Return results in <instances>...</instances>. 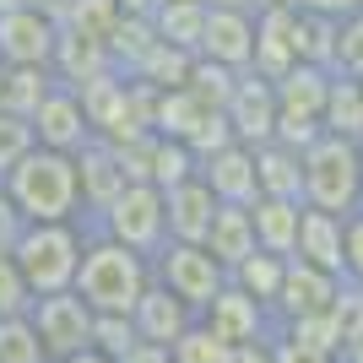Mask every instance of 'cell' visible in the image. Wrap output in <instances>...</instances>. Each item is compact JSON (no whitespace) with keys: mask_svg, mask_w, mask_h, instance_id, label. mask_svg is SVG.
I'll use <instances>...</instances> for the list:
<instances>
[{"mask_svg":"<svg viewBox=\"0 0 363 363\" xmlns=\"http://www.w3.org/2000/svg\"><path fill=\"white\" fill-rule=\"evenodd\" d=\"M0 196L16 206L22 223H82V184L71 152L28 147L0 174Z\"/></svg>","mask_w":363,"mask_h":363,"instance_id":"cell-1","label":"cell"},{"mask_svg":"<svg viewBox=\"0 0 363 363\" xmlns=\"http://www.w3.org/2000/svg\"><path fill=\"white\" fill-rule=\"evenodd\" d=\"M147 288H152V260L136 255L130 244L87 228V244H82V260H76V282H71L76 298L87 303L92 315H130Z\"/></svg>","mask_w":363,"mask_h":363,"instance_id":"cell-2","label":"cell"},{"mask_svg":"<svg viewBox=\"0 0 363 363\" xmlns=\"http://www.w3.org/2000/svg\"><path fill=\"white\" fill-rule=\"evenodd\" d=\"M82 244H87V223H22V233L11 239V260L33 298L71 288Z\"/></svg>","mask_w":363,"mask_h":363,"instance_id":"cell-3","label":"cell"},{"mask_svg":"<svg viewBox=\"0 0 363 363\" xmlns=\"http://www.w3.org/2000/svg\"><path fill=\"white\" fill-rule=\"evenodd\" d=\"M303 206L352 217L363 206V163L347 136H320L303 147Z\"/></svg>","mask_w":363,"mask_h":363,"instance_id":"cell-4","label":"cell"},{"mask_svg":"<svg viewBox=\"0 0 363 363\" xmlns=\"http://www.w3.org/2000/svg\"><path fill=\"white\" fill-rule=\"evenodd\" d=\"M87 228L108 233V239L130 244L136 255H157L168 244V223H163V190L157 184H125L120 196L108 201L98 217H87Z\"/></svg>","mask_w":363,"mask_h":363,"instance_id":"cell-5","label":"cell"},{"mask_svg":"<svg viewBox=\"0 0 363 363\" xmlns=\"http://www.w3.org/2000/svg\"><path fill=\"white\" fill-rule=\"evenodd\" d=\"M152 282L163 293H174V298H184L190 309H206L212 303V293L228 282V272L217 266V255L206 250V244H179V239H168L157 255H152Z\"/></svg>","mask_w":363,"mask_h":363,"instance_id":"cell-6","label":"cell"},{"mask_svg":"<svg viewBox=\"0 0 363 363\" xmlns=\"http://www.w3.org/2000/svg\"><path fill=\"white\" fill-rule=\"evenodd\" d=\"M28 320H33V331H38V347L49 352V363H60V358H71V352L92 347V309L76 298L71 288L38 293V298L28 303Z\"/></svg>","mask_w":363,"mask_h":363,"instance_id":"cell-7","label":"cell"},{"mask_svg":"<svg viewBox=\"0 0 363 363\" xmlns=\"http://www.w3.org/2000/svg\"><path fill=\"white\" fill-rule=\"evenodd\" d=\"M196 320L217 336V342H228V347H250V342H272L277 336L272 309H266L260 298H250L244 288H233V282H223Z\"/></svg>","mask_w":363,"mask_h":363,"instance_id":"cell-8","label":"cell"},{"mask_svg":"<svg viewBox=\"0 0 363 363\" xmlns=\"http://www.w3.org/2000/svg\"><path fill=\"white\" fill-rule=\"evenodd\" d=\"M33 125V147H49V152H82L92 141V125L87 114H82V98H76V87H65V82H55V87L44 92V104L28 114Z\"/></svg>","mask_w":363,"mask_h":363,"instance_id":"cell-9","label":"cell"},{"mask_svg":"<svg viewBox=\"0 0 363 363\" xmlns=\"http://www.w3.org/2000/svg\"><path fill=\"white\" fill-rule=\"evenodd\" d=\"M223 120L233 130L239 147H266L277 136V98H272V82H260L255 71H239L233 76V92L223 104Z\"/></svg>","mask_w":363,"mask_h":363,"instance_id":"cell-10","label":"cell"},{"mask_svg":"<svg viewBox=\"0 0 363 363\" xmlns=\"http://www.w3.org/2000/svg\"><path fill=\"white\" fill-rule=\"evenodd\" d=\"M342 293V277L336 272H320L309 260L288 255V272H282V288H277V303H272V320L277 331L288 325V320H303V315H325Z\"/></svg>","mask_w":363,"mask_h":363,"instance_id":"cell-11","label":"cell"},{"mask_svg":"<svg viewBox=\"0 0 363 363\" xmlns=\"http://www.w3.org/2000/svg\"><path fill=\"white\" fill-rule=\"evenodd\" d=\"M196 55L212 60V65H223V71H250V55H255V16L239 11V6H206V28H201Z\"/></svg>","mask_w":363,"mask_h":363,"instance_id":"cell-12","label":"cell"},{"mask_svg":"<svg viewBox=\"0 0 363 363\" xmlns=\"http://www.w3.org/2000/svg\"><path fill=\"white\" fill-rule=\"evenodd\" d=\"M55 38H60V22H49L33 6H6L0 11V60L6 65H49Z\"/></svg>","mask_w":363,"mask_h":363,"instance_id":"cell-13","label":"cell"},{"mask_svg":"<svg viewBox=\"0 0 363 363\" xmlns=\"http://www.w3.org/2000/svg\"><path fill=\"white\" fill-rule=\"evenodd\" d=\"M196 174L223 206H250V201H255V157H250V147H239V141H228V147L196 157Z\"/></svg>","mask_w":363,"mask_h":363,"instance_id":"cell-14","label":"cell"},{"mask_svg":"<svg viewBox=\"0 0 363 363\" xmlns=\"http://www.w3.org/2000/svg\"><path fill=\"white\" fill-rule=\"evenodd\" d=\"M76 184H82V223H87V217H98L130 179H125V168H120V157H114V147L92 136L87 147L76 152Z\"/></svg>","mask_w":363,"mask_h":363,"instance_id":"cell-15","label":"cell"},{"mask_svg":"<svg viewBox=\"0 0 363 363\" xmlns=\"http://www.w3.org/2000/svg\"><path fill=\"white\" fill-rule=\"evenodd\" d=\"M212 212H217V196L201 184V174L179 179L174 190H163V223H168V239L179 244H201L206 228H212Z\"/></svg>","mask_w":363,"mask_h":363,"instance_id":"cell-16","label":"cell"},{"mask_svg":"<svg viewBox=\"0 0 363 363\" xmlns=\"http://www.w3.org/2000/svg\"><path fill=\"white\" fill-rule=\"evenodd\" d=\"M293 16H298V6H288V11H260L255 16V55H250V71H255L260 82H277V76H288L293 65H298Z\"/></svg>","mask_w":363,"mask_h":363,"instance_id":"cell-17","label":"cell"},{"mask_svg":"<svg viewBox=\"0 0 363 363\" xmlns=\"http://www.w3.org/2000/svg\"><path fill=\"white\" fill-rule=\"evenodd\" d=\"M130 325H136L141 342H157V347H174L190 325H196V309L184 298H174V293H163L157 282H152L147 293L136 298V309H130Z\"/></svg>","mask_w":363,"mask_h":363,"instance_id":"cell-18","label":"cell"},{"mask_svg":"<svg viewBox=\"0 0 363 363\" xmlns=\"http://www.w3.org/2000/svg\"><path fill=\"white\" fill-rule=\"evenodd\" d=\"M325 87H331V71L325 65H293L288 76L272 82V98H277V120H320L325 108Z\"/></svg>","mask_w":363,"mask_h":363,"instance_id":"cell-19","label":"cell"},{"mask_svg":"<svg viewBox=\"0 0 363 363\" xmlns=\"http://www.w3.org/2000/svg\"><path fill=\"white\" fill-rule=\"evenodd\" d=\"M250 157H255V196L303 201V152L266 141V147H250Z\"/></svg>","mask_w":363,"mask_h":363,"instance_id":"cell-20","label":"cell"},{"mask_svg":"<svg viewBox=\"0 0 363 363\" xmlns=\"http://www.w3.org/2000/svg\"><path fill=\"white\" fill-rule=\"evenodd\" d=\"M342 223H347V217L320 212V206H303V212H298V244H293V255L309 260V266H320V272L342 277Z\"/></svg>","mask_w":363,"mask_h":363,"instance_id":"cell-21","label":"cell"},{"mask_svg":"<svg viewBox=\"0 0 363 363\" xmlns=\"http://www.w3.org/2000/svg\"><path fill=\"white\" fill-rule=\"evenodd\" d=\"M298 212H303V201L255 196V201H250V223H255V250H272V255H293V244H298Z\"/></svg>","mask_w":363,"mask_h":363,"instance_id":"cell-22","label":"cell"},{"mask_svg":"<svg viewBox=\"0 0 363 363\" xmlns=\"http://www.w3.org/2000/svg\"><path fill=\"white\" fill-rule=\"evenodd\" d=\"M206 250L217 255V266L223 272H233L250 250H255V223H250V206H223L217 201V212H212V228H206Z\"/></svg>","mask_w":363,"mask_h":363,"instance_id":"cell-23","label":"cell"},{"mask_svg":"<svg viewBox=\"0 0 363 363\" xmlns=\"http://www.w3.org/2000/svg\"><path fill=\"white\" fill-rule=\"evenodd\" d=\"M49 71L60 76L65 87H82L87 76L108 71V55H104V44H92V38H82V33L60 28V38H55V60H49Z\"/></svg>","mask_w":363,"mask_h":363,"instance_id":"cell-24","label":"cell"},{"mask_svg":"<svg viewBox=\"0 0 363 363\" xmlns=\"http://www.w3.org/2000/svg\"><path fill=\"white\" fill-rule=\"evenodd\" d=\"M320 130H325V136H347V141L363 136V87L352 76H331L325 108H320Z\"/></svg>","mask_w":363,"mask_h":363,"instance_id":"cell-25","label":"cell"},{"mask_svg":"<svg viewBox=\"0 0 363 363\" xmlns=\"http://www.w3.org/2000/svg\"><path fill=\"white\" fill-rule=\"evenodd\" d=\"M201 28H206V0H157V11H152V33L190 55L201 44Z\"/></svg>","mask_w":363,"mask_h":363,"instance_id":"cell-26","label":"cell"},{"mask_svg":"<svg viewBox=\"0 0 363 363\" xmlns=\"http://www.w3.org/2000/svg\"><path fill=\"white\" fill-rule=\"evenodd\" d=\"M55 82H60V76L49 71V65H6V76H0V108L28 120L33 108L44 104V92L55 87Z\"/></svg>","mask_w":363,"mask_h":363,"instance_id":"cell-27","label":"cell"},{"mask_svg":"<svg viewBox=\"0 0 363 363\" xmlns=\"http://www.w3.org/2000/svg\"><path fill=\"white\" fill-rule=\"evenodd\" d=\"M282 272H288V255H272V250H250V255L228 272L233 288H244L250 298H260L266 309L277 303V288H282Z\"/></svg>","mask_w":363,"mask_h":363,"instance_id":"cell-28","label":"cell"},{"mask_svg":"<svg viewBox=\"0 0 363 363\" xmlns=\"http://www.w3.org/2000/svg\"><path fill=\"white\" fill-rule=\"evenodd\" d=\"M190 65H196V55H190V49H174V44H163V38H157V44L136 60V71H130V76L163 92V87H184V82H190Z\"/></svg>","mask_w":363,"mask_h":363,"instance_id":"cell-29","label":"cell"},{"mask_svg":"<svg viewBox=\"0 0 363 363\" xmlns=\"http://www.w3.org/2000/svg\"><path fill=\"white\" fill-rule=\"evenodd\" d=\"M196 174V152L184 147V141H168L152 130V157H147V184H157V190H174L179 179H190Z\"/></svg>","mask_w":363,"mask_h":363,"instance_id":"cell-30","label":"cell"},{"mask_svg":"<svg viewBox=\"0 0 363 363\" xmlns=\"http://www.w3.org/2000/svg\"><path fill=\"white\" fill-rule=\"evenodd\" d=\"M293 44H298L303 65H331L336 22H331V16H315V11H298V16H293Z\"/></svg>","mask_w":363,"mask_h":363,"instance_id":"cell-31","label":"cell"},{"mask_svg":"<svg viewBox=\"0 0 363 363\" xmlns=\"http://www.w3.org/2000/svg\"><path fill=\"white\" fill-rule=\"evenodd\" d=\"M0 363H49V352L38 347L28 315H6L0 320Z\"/></svg>","mask_w":363,"mask_h":363,"instance_id":"cell-32","label":"cell"},{"mask_svg":"<svg viewBox=\"0 0 363 363\" xmlns=\"http://www.w3.org/2000/svg\"><path fill=\"white\" fill-rule=\"evenodd\" d=\"M331 76H363V11L336 22V44H331Z\"/></svg>","mask_w":363,"mask_h":363,"instance_id":"cell-33","label":"cell"},{"mask_svg":"<svg viewBox=\"0 0 363 363\" xmlns=\"http://www.w3.org/2000/svg\"><path fill=\"white\" fill-rule=\"evenodd\" d=\"M277 336H293V342H303V347H315V352H342V331H336V315L325 309V315H303V320H288Z\"/></svg>","mask_w":363,"mask_h":363,"instance_id":"cell-34","label":"cell"},{"mask_svg":"<svg viewBox=\"0 0 363 363\" xmlns=\"http://www.w3.org/2000/svg\"><path fill=\"white\" fill-rule=\"evenodd\" d=\"M168 352H174V363H228V352H233V347H228V342H217V336L196 320V325H190V331H184Z\"/></svg>","mask_w":363,"mask_h":363,"instance_id":"cell-35","label":"cell"},{"mask_svg":"<svg viewBox=\"0 0 363 363\" xmlns=\"http://www.w3.org/2000/svg\"><path fill=\"white\" fill-rule=\"evenodd\" d=\"M141 336L136 325H130V315H92V347L108 352V358H120V352H130Z\"/></svg>","mask_w":363,"mask_h":363,"instance_id":"cell-36","label":"cell"},{"mask_svg":"<svg viewBox=\"0 0 363 363\" xmlns=\"http://www.w3.org/2000/svg\"><path fill=\"white\" fill-rule=\"evenodd\" d=\"M28 303H33V293H28V282H22V272H16L11 250H0V320L28 315Z\"/></svg>","mask_w":363,"mask_h":363,"instance_id":"cell-37","label":"cell"},{"mask_svg":"<svg viewBox=\"0 0 363 363\" xmlns=\"http://www.w3.org/2000/svg\"><path fill=\"white\" fill-rule=\"evenodd\" d=\"M342 282L363 288V206L342 223Z\"/></svg>","mask_w":363,"mask_h":363,"instance_id":"cell-38","label":"cell"},{"mask_svg":"<svg viewBox=\"0 0 363 363\" xmlns=\"http://www.w3.org/2000/svg\"><path fill=\"white\" fill-rule=\"evenodd\" d=\"M28 147H33V125L22 120V114H6V108H0V174H6Z\"/></svg>","mask_w":363,"mask_h":363,"instance_id":"cell-39","label":"cell"},{"mask_svg":"<svg viewBox=\"0 0 363 363\" xmlns=\"http://www.w3.org/2000/svg\"><path fill=\"white\" fill-rule=\"evenodd\" d=\"M272 363H336V358L331 352L303 347V342H293V336H272Z\"/></svg>","mask_w":363,"mask_h":363,"instance_id":"cell-40","label":"cell"},{"mask_svg":"<svg viewBox=\"0 0 363 363\" xmlns=\"http://www.w3.org/2000/svg\"><path fill=\"white\" fill-rule=\"evenodd\" d=\"M298 11H315V16H331V22H342V16L363 11V0H298Z\"/></svg>","mask_w":363,"mask_h":363,"instance_id":"cell-41","label":"cell"},{"mask_svg":"<svg viewBox=\"0 0 363 363\" xmlns=\"http://www.w3.org/2000/svg\"><path fill=\"white\" fill-rule=\"evenodd\" d=\"M114 363H174V352L168 347H157V342H136L130 352H120Z\"/></svg>","mask_w":363,"mask_h":363,"instance_id":"cell-42","label":"cell"},{"mask_svg":"<svg viewBox=\"0 0 363 363\" xmlns=\"http://www.w3.org/2000/svg\"><path fill=\"white\" fill-rule=\"evenodd\" d=\"M22 233V217H16V206L6 196H0V250H11V239Z\"/></svg>","mask_w":363,"mask_h":363,"instance_id":"cell-43","label":"cell"},{"mask_svg":"<svg viewBox=\"0 0 363 363\" xmlns=\"http://www.w3.org/2000/svg\"><path fill=\"white\" fill-rule=\"evenodd\" d=\"M228 363H272V342H250V347H233Z\"/></svg>","mask_w":363,"mask_h":363,"instance_id":"cell-44","label":"cell"},{"mask_svg":"<svg viewBox=\"0 0 363 363\" xmlns=\"http://www.w3.org/2000/svg\"><path fill=\"white\" fill-rule=\"evenodd\" d=\"M22 6H33V11H44L49 22H60V16H65V6H71V0H22Z\"/></svg>","mask_w":363,"mask_h":363,"instance_id":"cell-45","label":"cell"},{"mask_svg":"<svg viewBox=\"0 0 363 363\" xmlns=\"http://www.w3.org/2000/svg\"><path fill=\"white\" fill-rule=\"evenodd\" d=\"M120 6V16H152L157 11V0H114Z\"/></svg>","mask_w":363,"mask_h":363,"instance_id":"cell-46","label":"cell"},{"mask_svg":"<svg viewBox=\"0 0 363 363\" xmlns=\"http://www.w3.org/2000/svg\"><path fill=\"white\" fill-rule=\"evenodd\" d=\"M60 363H114V358L98 352V347H82V352H71V358H60Z\"/></svg>","mask_w":363,"mask_h":363,"instance_id":"cell-47","label":"cell"},{"mask_svg":"<svg viewBox=\"0 0 363 363\" xmlns=\"http://www.w3.org/2000/svg\"><path fill=\"white\" fill-rule=\"evenodd\" d=\"M288 6H298V0H250V16H260V11H288Z\"/></svg>","mask_w":363,"mask_h":363,"instance_id":"cell-48","label":"cell"},{"mask_svg":"<svg viewBox=\"0 0 363 363\" xmlns=\"http://www.w3.org/2000/svg\"><path fill=\"white\" fill-rule=\"evenodd\" d=\"M336 363H363V336H352L347 347H342V358H336Z\"/></svg>","mask_w":363,"mask_h":363,"instance_id":"cell-49","label":"cell"},{"mask_svg":"<svg viewBox=\"0 0 363 363\" xmlns=\"http://www.w3.org/2000/svg\"><path fill=\"white\" fill-rule=\"evenodd\" d=\"M206 6H239V11H250V0H206Z\"/></svg>","mask_w":363,"mask_h":363,"instance_id":"cell-50","label":"cell"},{"mask_svg":"<svg viewBox=\"0 0 363 363\" xmlns=\"http://www.w3.org/2000/svg\"><path fill=\"white\" fill-rule=\"evenodd\" d=\"M352 147H358V163H363V136H358V141H352Z\"/></svg>","mask_w":363,"mask_h":363,"instance_id":"cell-51","label":"cell"},{"mask_svg":"<svg viewBox=\"0 0 363 363\" xmlns=\"http://www.w3.org/2000/svg\"><path fill=\"white\" fill-rule=\"evenodd\" d=\"M6 6H22V0H0V11H6Z\"/></svg>","mask_w":363,"mask_h":363,"instance_id":"cell-52","label":"cell"},{"mask_svg":"<svg viewBox=\"0 0 363 363\" xmlns=\"http://www.w3.org/2000/svg\"><path fill=\"white\" fill-rule=\"evenodd\" d=\"M0 76H6V60H0Z\"/></svg>","mask_w":363,"mask_h":363,"instance_id":"cell-53","label":"cell"},{"mask_svg":"<svg viewBox=\"0 0 363 363\" xmlns=\"http://www.w3.org/2000/svg\"><path fill=\"white\" fill-rule=\"evenodd\" d=\"M352 82H358V87H363V76H352Z\"/></svg>","mask_w":363,"mask_h":363,"instance_id":"cell-54","label":"cell"}]
</instances>
